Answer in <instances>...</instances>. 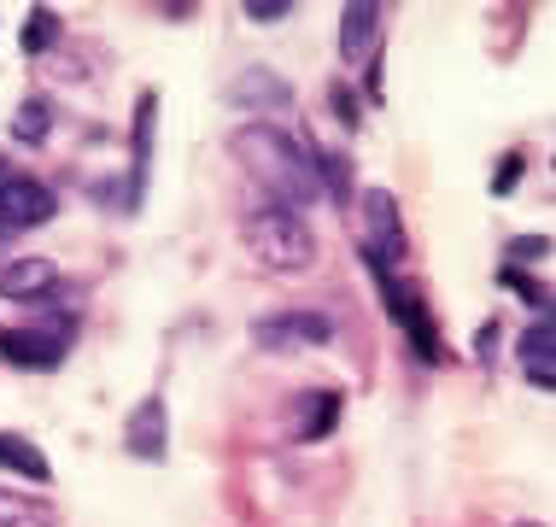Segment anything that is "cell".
<instances>
[{"instance_id": "25", "label": "cell", "mask_w": 556, "mask_h": 527, "mask_svg": "<svg viewBox=\"0 0 556 527\" xmlns=\"http://www.w3.org/2000/svg\"><path fill=\"white\" fill-rule=\"evenodd\" d=\"M0 240H7V229H0Z\"/></svg>"}, {"instance_id": "19", "label": "cell", "mask_w": 556, "mask_h": 527, "mask_svg": "<svg viewBox=\"0 0 556 527\" xmlns=\"http://www.w3.org/2000/svg\"><path fill=\"white\" fill-rule=\"evenodd\" d=\"M24 53H48L53 41H59V12H48V7H36L29 12V24H24Z\"/></svg>"}, {"instance_id": "10", "label": "cell", "mask_w": 556, "mask_h": 527, "mask_svg": "<svg viewBox=\"0 0 556 527\" xmlns=\"http://www.w3.org/2000/svg\"><path fill=\"white\" fill-rule=\"evenodd\" d=\"M235 100L247 105L258 124H269V112H281V105H293V88L276 77V71H264V65H252V71H240V83H235Z\"/></svg>"}, {"instance_id": "21", "label": "cell", "mask_w": 556, "mask_h": 527, "mask_svg": "<svg viewBox=\"0 0 556 527\" xmlns=\"http://www.w3.org/2000/svg\"><path fill=\"white\" fill-rule=\"evenodd\" d=\"M247 12L252 24H281V18H293V0H247Z\"/></svg>"}, {"instance_id": "15", "label": "cell", "mask_w": 556, "mask_h": 527, "mask_svg": "<svg viewBox=\"0 0 556 527\" xmlns=\"http://www.w3.org/2000/svg\"><path fill=\"white\" fill-rule=\"evenodd\" d=\"M0 527H59V510L36 492H12L0 487Z\"/></svg>"}, {"instance_id": "22", "label": "cell", "mask_w": 556, "mask_h": 527, "mask_svg": "<svg viewBox=\"0 0 556 527\" xmlns=\"http://www.w3.org/2000/svg\"><path fill=\"white\" fill-rule=\"evenodd\" d=\"M328 105L340 112V124H345V129H357V124H364V117H357V100H352V88H345V83L328 88Z\"/></svg>"}, {"instance_id": "16", "label": "cell", "mask_w": 556, "mask_h": 527, "mask_svg": "<svg viewBox=\"0 0 556 527\" xmlns=\"http://www.w3.org/2000/svg\"><path fill=\"white\" fill-rule=\"evenodd\" d=\"M53 135V100L48 95H24L18 117H12V141L18 147H41Z\"/></svg>"}, {"instance_id": "20", "label": "cell", "mask_w": 556, "mask_h": 527, "mask_svg": "<svg viewBox=\"0 0 556 527\" xmlns=\"http://www.w3.org/2000/svg\"><path fill=\"white\" fill-rule=\"evenodd\" d=\"M551 252V235H528V240H509V269H521V264H539Z\"/></svg>"}, {"instance_id": "4", "label": "cell", "mask_w": 556, "mask_h": 527, "mask_svg": "<svg viewBox=\"0 0 556 527\" xmlns=\"http://www.w3.org/2000/svg\"><path fill=\"white\" fill-rule=\"evenodd\" d=\"M252 340H258V352H317V346L334 340V323H328L323 311H276V316H258L252 323Z\"/></svg>"}, {"instance_id": "12", "label": "cell", "mask_w": 556, "mask_h": 527, "mask_svg": "<svg viewBox=\"0 0 556 527\" xmlns=\"http://www.w3.org/2000/svg\"><path fill=\"white\" fill-rule=\"evenodd\" d=\"M153 129H159V95L147 88L141 100H135V153H129V205L135 193L147 188V164H153Z\"/></svg>"}, {"instance_id": "23", "label": "cell", "mask_w": 556, "mask_h": 527, "mask_svg": "<svg viewBox=\"0 0 556 527\" xmlns=\"http://www.w3.org/2000/svg\"><path fill=\"white\" fill-rule=\"evenodd\" d=\"M498 164H504V171L492 176V193H509V188L521 183V171H528V159H521V153H509V159H498Z\"/></svg>"}, {"instance_id": "14", "label": "cell", "mask_w": 556, "mask_h": 527, "mask_svg": "<svg viewBox=\"0 0 556 527\" xmlns=\"http://www.w3.org/2000/svg\"><path fill=\"white\" fill-rule=\"evenodd\" d=\"M0 469L18 475V480H36V487L53 480V463L41 457V446H29L24 434H0Z\"/></svg>"}, {"instance_id": "2", "label": "cell", "mask_w": 556, "mask_h": 527, "mask_svg": "<svg viewBox=\"0 0 556 527\" xmlns=\"http://www.w3.org/2000/svg\"><path fill=\"white\" fill-rule=\"evenodd\" d=\"M240 240H247L252 264L269 269V276H299V269L317 264V235L299 211H281V205H258L240 217Z\"/></svg>"}, {"instance_id": "17", "label": "cell", "mask_w": 556, "mask_h": 527, "mask_svg": "<svg viewBox=\"0 0 556 527\" xmlns=\"http://www.w3.org/2000/svg\"><path fill=\"white\" fill-rule=\"evenodd\" d=\"M311 171H317V188H323V193H334V200H345V193H352V159L317 153V159H311Z\"/></svg>"}, {"instance_id": "5", "label": "cell", "mask_w": 556, "mask_h": 527, "mask_svg": "<svg viewBox=\"0 0 556 527\" xmlns=\"http://www.w3.org/2000/svg\"><path fill=\"white\" fill-rule=\"evenodd\" d=\"M53 188L29 183V176H0V229H41V223H53Z\"/></svg>"}, {"instance_id": "7", "label": "cell", "mask_w": 556, "mask_h": 527, "mask_svg": "<svg viewBox=\"0 0 556 527\" xmlns=\"http://www.w3.org/2000/svg\"><path fill=\"white\" fill-rule=\"evenodd\" d=\"M381 293H387V311H393V323L410 335L416 346V357H440V335H433V323H428V305H422V293L410 288V281H381Z\"/></svg>"}, {"instance_id": "24", "label": "cell", "mask_w": 556, "mask_h": 527, "mask_svg": "<svg viewBox=\"0 0 556 527\" xmlns=\"http://www.w3.org/2000/svg\"><path fill=\"white\" fill-rule=\"evenodd\" d=\"M516 527H545V522H516Z\"/></svg>"}, {"instance_id": "1", "label": "cell", "mask_w": 556, "mask_h": 527, "mask_svg": "<svg viewBox=\"0 0 556 527\" xmlns=\"http://www.w3.org/2000/svg\"><path fill=\"white\" fill-rule=\"evenodd\" d=\"M235 153L247 164V176L269 193V205L281 211H305L317 200V171H311V153L293 141L281 124H247L235 129Z\"/></svg>"}, {"instance_id": "13", "label": "cell", "mask_w": 556, "mask_h": 527, "mask_svg": "<svg viewBox=\"0 0 556 527\" xmlns=\"http://www.w3.org/2000/svg\"><path fill=\"white\" fill-rule=\"evenodd\" d=\"M551 346H556L551 316H533V328L521 335V375H528L539 393H551V387H556V357H551Z\"/></svg>"}, {"instance_id": "11", "label": "cell", "mask_w": 556, "mask_h": 527, "mask_svg": "<svg viewBox=\"0 0 556 527\" xmlns=\"http://www.w3.org/2000/svg\"><path fill=\"white\" fill-rule=\"evenodd\" d=\"M375 36H381V12H375L369 0H352V7L340 12V59L345 65H364Z\"/></svg>"}, {"instance_id": "9", "label": "cell", "mask_w": 556, "mask_h": 527, "mask_svg": "<svg viewBox=\"0 0 556 527\" xmlns=\"http://www.w3.org/2000/svg\"><path fill=\"white\" fill-rule=\"evenodd\" d=\"M53 281H59V264L41 259V252H24V259H7V264H0V293H7V299H24V305H29V299H41Z\"/></svg>"}, {"instance_id": "8", "label": "cell", "mask_w": 556, "mask_h": 527, "mask_svg": "<svg viewBox=\"0 0 556 527\" xmlns=\"http://www.w3.org/2000/svg\"><path fill=\"white\" fill-rule=\"evenodd\" d=\"M0 357L18 364V369H59L65 340H59L53 328H7V335H0Z\"/></svg>"}, {"instance_id": "18", "label": "cell", "mask_w": 556, "mask_h": 527, "mask_svg": "<svg viewBox=\"0 0 556 527\" xmlns=\"http://www.w3.org/2000/svg\"><path fill=\"white\" fill-rule=\"evenodd\" d=\"M305 399H311V416H305V428H299V440H323L340 422V393H305Z\"/></svg>"}, {"instance_id": "3", "label": "cell", "mask_w": 556, "mask_h": 527, "mask_svg": "<svg viewBox=\"0 0 556 527\" xmlns=\"http://www.w3.org/2000/svg\"><path fill=\"white\" fill-rule=\"evenodd\" d=\"M357 223H364V259L375 264V276H381V269H393L404 252H410L399 200L387 188H364V193H357Z\"/></svg>"}, {"instance_id": "6", "label": "cell", "mask_w": 556, "mask_h": 527, "mask_svg": "<svg viewBox=\"0 0 556 527\" xmlns=\"http://www.w3.org/2000/svg\"><path fill=\"white\" fill-rule=\"evenodd\" d=\"M124 451L141 463H164L170 457V411H164V399H141L124 422Z\"/></svg>"}]
</instances>
